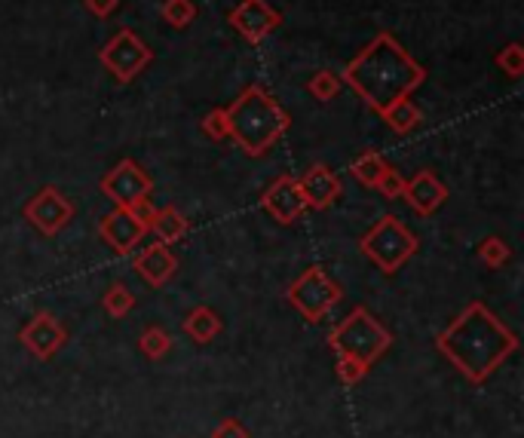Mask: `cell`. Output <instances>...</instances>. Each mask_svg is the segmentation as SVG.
<instances>
[{"mask_svg": "<svg viewBox=\"0 0 524 438\" xmlns=\"http://www.w3.org/2000/svg\"><path fill=\"white\" fill-rule=\"evenodd\" d=\"M436 347L469 383H485L509 356L518 353V334L497 319L488 304L472 301L439 331Z\"/></svg>", "mask_w": 524, "mask_h": 438, "instance_id": "obj_1", "label": "cell"}, {"mask_svg": "<svg viewBox=\"0 0 524 438\" xmlns=\"http://www.w3.org/2000/svg\"><path fill=\"white\" fill-rule=\"evenodd\" d=\"M341 80L374 114H384L390 105L408 99V95L426 80V68L390 31H380L344 68Z\"/></svg>", "mask_w": 524, "mask_h": 438, "instance_id": "obj_2", "label": "cell"}, {"mask_svg": "<svg viewBox=\"0 0 524 438\" xmlns=\"http://www.w3.org/2000/svg\"><path fill=\"white\" fill-rule=\"evenodd\" d=\"M224 111H227L230 138L240 144L246 157L270 154L273 144L292 129V114L285 111L261 83L246 86Z\"/></svg>", "mask_w": 524, "mask_h": 438, "instance_id": "obj_3", "label": "cell"}, {"mask_svg": "<svg viewBox=\"0 0 524 438\" xmlns=\"http://www.w3.org/2000/svg\"><path fill=\"white\" fill-rule=\"evenodd\" d=\"M390 344V328L368 307H353L328 331V347L338 356V377L344 386H356L371 371V365L390 350Z\"/></svg>", "mask_w": 524, "mask_h": 438, "instance_id": "obj_4", "label": "cell"}, {"mask_svg": "<svg viewBox=\"0 0 524 438\" xmlns=\"http://www.w3.org/2000/svg\"><path fill=\"white\" fill-rule=\"evenodd\" d=\"M417 249H420L417 236L396 215L377 218V224H371L359 239V252L387 276L399 273L417 255Z\"/></svg>", "mask_w": 524, "mask_h": 438, "instance_id": "obj_5", "label": "cell"}, {"mask_svg": "<svg viewBox=\"0 0 524 438\" xmlns=\"http://www.w3.org/2000/svg\"><path fill=\"white\" fill-rule=\"evenodd\" d=\"M289 304L307 319V322H322L331 310L344 301V288L338 285L335 276H328L322 267H307L285 291Z\"/></svg>", "mask_w": 524, "mask_h": 438, "instance_id": "obj_6", "label": "cell"}, {"mask_svg": "<svg viewBox=\"0 0 524 438\" xmlns=\"http://www.w3.org/2000/svg\"><path fill=\"white\" fill-rule=\"evenodd\" d=\"M99 62L117 83H132L154 62V50L132 28H120L99 50Z\"/></svg>", "mask_w": 524, "mask_h": 438, "instance_id": "obj_7", "label": "cell"}, {"mask_svg": "<svg viewBox=\"0 0 524 438\" xmlns=\"http://www.w3.org/2000/svg\"><path fill=\"white\" fill-rule=\"evenodd\" d=\"M99 190L120 209H138L141 203L151 200L154 178L145 172V166H141L138 160L126 157L99 181Z\"/></svg>", "mask_w": 524, "mask_h": 438, "instance_id": "obj_8", "label": "cell"}, {"mask_svg": "<svg viewBox=\"0 0 524 438\" xmlns=\"http://www.w3.org/2000/svg\"><path fill=\"white\" fill-rule=\"evenodd\" d=\"M74 203L65 197V193L53 184L40 187L34 197L22 206V215L25 221L40 230L43 236H59L71 221H74Z\"/></svg>", "mask_w": 524, "mask_h": 438, "instance_id": "obj_9", "label": "cell"}, {"mask_svg": "<svg viewBox=\"0 0 524 438\" xmlns=\"http://www.w3.org/2000/svg\"><path fill=\"white\" fill-rule=\"evenodd\" d=\"M19 344L40 362H50L65 344H68V328L53 316V313H34L22 328H19Z\"/></svg>", "mask_w": 524, "mask_h": 438, "instance_id": "obj_10", "label": "cell"}, {"mask_svg": "<svg viewBox=\"0 0 524 438\" xmlns=\"http://www.w3.org/2000/svg\"><path fill=\"white\" fill-rule=\"evenodd\" d=\"M99 236L108 249H114L117 255H132L135 246H141V239L148 236V221L138 215V209H114L108 215H102L99 221Z\"/></svg>", "mask_w": 524, "mask_h": 438, "instance_id": "obj_11", "label": "cell"}, {"mask_svg": "<svg viewBox=\"0 0 524 438\" xmlns=\"http://www.w3.org/2000/svg\"><path fill=\"white\" fill-rule=\"evenodd\" d=\"M227 22L249 43H261L282 25V13L270 7V0H240V7L227 13Z\"/></svg>", "mask_w": 524, "mask_h": 438, "instance_id": "obj_12", "label": "cell"}, {"mask_svg": "<svg viewBox=\"0 0 524 438\" xmlns=\"http://www.w3.org/2000/svg\"><path fill=\"white\" fill-rule=\"evenodd\" d=\"M261 209L279 221V224H295L307 212V200L301 193V184L295 175H279L264 193H261Z\"/></svg>", "mask_w": 524, "mask_h": 438, "instance_id": "obj_13", "label": "cell"}, {"mask_svg": "<svg viewBox=\"0 0 524 438\" xmlns=\"http://www.w3.org/2000/svg\"><path fill=\"white\" fill-rule=\"evenodd\" d=\"M402 200H405L417 215L426 218V215H436V212L445 206V200H448V187H445V181H442L436 172L423 169V172L405 178Z\"/></svg>", "mask_w": 524, "mask_h": 438, "instance_id": "obj_14", "label": "cell"}, {"mask_svg": "<svg viewBox=\"0 0 524 438\" xmlns=\"http://www.w3.org/2000/svg\"><path fill=\"white\" fill-rule=\"evenodd\" d=\"M301 184V193H304V200H307V209H328V206H335V200L341 197V178L335 169H328L325 163H313L304 178H298Z\"/></svg>", "mask_w": 524, "mask_h": 438, "instance_id": "obj_15", "label": "cell"}, {"mask_svg": "<svg viewBox=\"0 0 524 438\" xmlns=\"http://www.w3.org/2000/svg\"><path fill=\"white\" fill-rule=\"evenodd\" d=\"M132 267L138 270V276L145 279L148 285L154 288H163L172 282V276L178 273V258L172 255L169 246H163V242H151L148 249H141L132 261Z\"/></svg>", "mask_w": 524, "mask_h": 438, "instance_id": "obj_16", "label": "cell"}, {"mask_svg": "<svg viewBox=\"0 0 524 438\" xmlns=\"http://www.w3.org/2000/svg\"><path fill=\"white\" fill-rule=\"evenodd\" d=\"M221 331H224L221 313L212 310V307H206V304L194 307V310H190V313L184 316V334H187L190 340H194V344H200V347L212 344V340H215Z\"/></svg>", "mask_w": 524, "mask_h": 438, "instance_id": "obj_17", "label": "cell"}, {"mask_svg": "<svg viewBox=\"0 0 524 438\" xmlns=\"http://www.w3.org/2000/svg\"><path fill=\"white\" fill-rule=\"evenodd\" d=\"M187 230H190V224H187V218L175 206L157 209L151 224H148V233H154L157 242H163V246H175V242H181L187 236Z\"/></svg>", "mask_w": 524, "mask_h": 438, "instance_id": "obj_18", "label": "cell"}, {"mask_svg": "<svg viewBox=\"0 0 524 438\" xmlns=\"http://www.w3.org/2000/svg\"><path fill=\"white\" fill-rule=\"evenodd\" d=\"M384 123L396 132V135H408V132H414L417 126H420V120H423V111L411 102V95L408 99H402V102H396V105H390L384 114Z\"/></svg>", "mask_w": 524, "mask_h": 438, "instance_id": "obj_19", "label": "cell"}, {"mask_svg": "<svg viewBox=\"0 0 524 438\" xmlns=\"http://www.w3.org/2000/svg\"><path fill=\"white\" fill-rule=\"evenodd\" d=\"M390 169V163L380 157L377 151H362L353 163H350V172H353V178L359 181V184H365V187H377V181L384 178V172Z\"/></svg>", "mask_w": 524, "mask_h": 438, "instance_id": "obj_20", "label": "cell"}, {"mask_svg": "<svg viewBox=\"0 0 524 438\" xmlns=\"http://www.w3.org/2000/svg\"><path fill=\"white\" fill-rule=\"evenodd\" d=\"M138 350L145 353L151 362H160V359H166V356L172 353V337H169L166 328L148 325L145 331L138 334Z\"/></svg>", "mask_w": 524, "mask_h": 438, "instance_id": "obj_21", "label": "cell"}, {"mask_svg": "<svg viewBox=\"0 0 524 438\" xmlns=\"http://www.w3.org/2000/svg\"><path fill=\"white\" fill-rule=\"evenodd\" d=\"M102 307H105V313L111 316V319H126L132 310H135V295L129 291V285L126 282H111L108 285V291H105V298H102Z\"/></svg>", "mask_w": 524, "mask_h": 438, "instance_id": "obj_22", "label": "cell"}, {"mask_svg": "<svg viewBox=\"0 0 524 438\" xmlns=\"http://www.w3.org/2000/svg\"><path fill=\"white\" fill-rule=\"evenodd\" d=\"M475 255H479V261L491 270H500L512 261V246L503 239V236H485L479 242V249H475Z\"/></svg>", "mask_w": 524, "mask_h": 438, "instance_id": "obj_23", "label": "cell"}, {"mask_svg": "<svg viewBox=\"0 0 524 438\" xmlns=\"http://www.w3.org/2000/svg\"><path fill=\"white\" fill-rule=\"evenodd\" d=\"M197 13H200V10H197L194 0H163V7H160L163 22L172 25V28H178V31L194 25Z\"/></svg>", "mask_w": 524, "mask_h": 438, "instance_id": "obj_24", "label": "cell"}, {"mask_svg": "<svg viewBox=\"0 0 524 438\" xmlns=\"http://www.w3.org/2000/svg\"><path fill=\"white\" fill-rule=\"evenodd\" d=\"M344 89V80L338 74H331V71H316L310 80H307V92L313 95L316 102H331V99H338Z\"/></svg>", "mask_w": 524, "mask_h": 438, "instance_id": "obj_25", "label": "cell"}, {"mask_svg": "<svg viewBox=\"0 0 524 438\" xmlns=\"http://www.w3.org/2000/svg\"><path fill=\"white\" fill-rule=\"evenodd\" d=\"M494 65H497L509 80H518V77L524 74V46H521L518 40L506 43L503 50L494 56Z\"/></svg>", "mask_w": 524, "mask_h": 438, "instance_id": "obj_26", "label": "cell"}, {"mask_svg": "<svg viewBox=\"0 0 524 438\" xmlns=\"http://www.w3.org/2000/svg\"><path fill=\"white\" fill-rule=\"evenodd\" d=\"M200 129H203V135H206V138H212V141H224V138H230L227 111H224V108H212V111L203 117Z\"/></svg>", "mask_w": 524, "mask_h": 438, "instance_id": "obj_27", "label": "cell"}, {"mask_svg": "<svg viewBox=\"0 0 524 438\" xmlns=\"http://www.w3.org/2000/svg\"><path fill=\"white\" fill-rule=\"evenodd\" d=\"M374 190H380V197L384 200H402V190H405V178H402V172H396L393 166L384 172V178L377 181V187Z\"/></svg>", "mask_w": 524, "mask_h": 438, "instance_id": "obj_28", "label": "cell"}, {"mask_svg": "<svg viewBox=\"0 0 524 438\" xmlns=\"http://www.w3.org/2000/svg\"><path fill=\"white\" fill-rule=\"evenodd\" d=\"M212 438H252L249 429L236 420V417H224L215 429H212Z\"/></svg>", "mask_w": 524, "mask_h": 438, "instance_id": "obj_29", "label": "cell"}, {"mask_svg": "<svg viewBox=\"0 0 524 438\" xmlns=\"http://www.w3.org/2000/svg\"><path fill=\"white\" fill-rule=\"evenodd\" d=\"M83 7L95 16V19H108L120 10V0H83Z\"/></svg>", "mask_w": 524, "mask_h": 438, "instance_id": "obj_30", "label": "cell"}]
</instances>
